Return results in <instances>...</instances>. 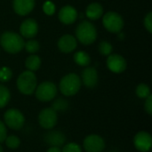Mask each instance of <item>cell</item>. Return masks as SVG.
<instances>
[{"mask_svg": "<svg viewBox=\"0 0 152 152\" xmlns=\"http://www.w3.org/2000/svg\"><path fill=\"white\" fill-rule=\"evenodd\" d=\"M23 37L12 31H5L0 37V45L8 53H18L24 48Z\"/></svg>", "mask_w": 152, "mask_h": 152, "instance_id": "6da1fadb", "label": "cell"}, {"mask_svg": "<svg viewBox=\"0 0 152 152\" xmlns=\"http://www.w3.org/2000/svg\"><path fill=\"white\" fill-rule=\"evenodd\" d=\"M76 37L81 44L85 45H92L97 38L96 28L92 22L83 20L76 28Z\"/></svg>", "mask_w": 152, "mask_h": 152, "instance_id": "7a4b0ae2", "label": "cell"}, {"mask_svg": "<svg viewBox=\"0 0 152 152\" xmlns=\"http://www.w3.org/2000/svg\"><path fill=\"white\" fill-rule=\"evenodd\" d=\"M60 91L65 96H73L78 93L81 87V78L76 73L65 75L60 81Z\"/></svg>", "mask_w": 152, "mask_h": 152, "instance_id": "3957f363", "label": "cell"}, {"mask_svg": "<svg viewBox=\"0 0 152 152\" xmlns=\"http://www.w3.org/2000/svg\"><path fill=\"white\" fill-rule=\"evenodd\" d=\"M17 88L18 90L25 95H31L35 93L37 86V77L33 71L26 70L20 74L17 78Z\"/></svg>", "mask_w": 152, "mask_h": 152, "instance_id": "277c9868", "label": "cell"}, {"mask_svg": "<svg viewBox=\"0 0 152 152\" xmlns=\"http://www.w3.org/2000/svg\"><path fill=\"white\" fill-rule=\"evenodd\" d=\"M36 98L40 102H50L55 98L57 94V87L56 86L50 81H45L37 86L35 90Z\"/></svg>", "mask_w": 152, "mask_h": 152, "instance_id": "5b68a950", "label": "cell"}, {"mask_svg": "<svg viewBox=\"0 0 152 152\" xmlns=\"http://www.w3.org/2000/svg\"><path fill=\"white\" fill-rule=\"evenodd\" d=\"M4 125L12 130H20L25 123V117L22 112L17 109H9L4 115Z\"/></svg>", "mask_w": 152, "mask_h": 152, "instance_id": "8992f818", "label": "cell"}, {"mask_svg": "<svg viewBox=\"0 0 152 152\" xmlns=\"http://www.w3.org/2000/svg\"><path fill=\"white\" fill-rule=\"evenodd\" d=\"M102 23L104 28L111 33H119L124 27L122 16L116 12H109L104 14Z\"/></svg>", "mask_w": 152, "mask_h": 152, "instance_id": "52a82bcc", "label": "cell"}, {"mask_svg": "<svg viewBox=\"0 0 152 152\" xmlns=\"http://www.w3.org/2000/svg\"><path fill=\"white\" fill-rule=\"evenodd\" d=\"M38 124L41 127L46 130L53 129L58 121V115L52 108L43 109L38 114Z\"/></svg>", "mask_w": 152, "mask_h": 152, "instance_id": "ba28073f", "label": "cell"}, {"mask_svg": "<svg viewBox=\"0 0 152 152\" xmlns=\"http://www.w3.org/2000/svg\"><path fill=\"white\" fill-rule=\"evenodd\" d=\"M83 147L86 152H102L105 149L106 143L102 136L90 134L84 139Z\"/></svg>", "mask_w": 152, "mask_h": 152, "instance_id": "9c48e42d", "label": "cell"}, {"mask_svg": "<svg viewBox=\"0 0 152 152\" xmlns=\"http://www.w3.org/2000/svg\"><path fill=\"white\" fill-rule=\"evenodd\" d=\"M134 144L135 149L139 151H150L152 146V137L151 134L145 131L138 132L134 138Z\"/></svg>", "mask_w": 152, "mask_h": 152, "instance_id": "30bf717a", "label": "cell"}, {"mask_svg": "<svg viewBox=\"0 0 152 152\" xmlns=\"http://www.w3.org/2000/svg\"><path fill=\"white\" fill-rule=\"evenodd\" d=\"M106 64L108 69L113 73H122L126 69V59L119 54H110L107 58Z\"/></svg>", "mask_w": 152, "mask_h": 152, "instance_id": "8fae6325", "label": "cell"}, {"mask_svg": "<svg viewBox=\"0 0 152 152\" xmlns=\"http://www.w3.org/2000/svg\"><path fill=\"white\" fill-rule=\"evenodd\" d=\"M38 32V25L37 22L34 19H26L23 20L20 26V33L22 37L25 38H32L37 36Z\"/></svg>", "mask_w": 152, "mask_h": 152, "instance_id": "7c38bea8", "label": "cell"}, {"mask_svg": "<svg viewBox=\"0 0 152 152\" xmlns=\"http://www.w3.org/2000/svg\"><path fill=\"white\" fill-rule=\"evenodd\" d=\"M57 45H58V48L61 52H62L64 53H69L77 48V42L74 36L66 34L60 37Z\"/></svg>", "mask_w": 152, "mask_h": 152, "instance_id": "4fadbf2b", "label": "cell"}, {"mask_svg": "<svg viewBox=\"0 0 152 152\" xmlns=\"http://www.w3.org/2000/svg\"><path fill=\"white\" fill-rule=\"evenodd\" d=\"M44 141L50 147L51 146L61 147V146H63L65 144L66 136L64 135V134H62L60 131L51 130V131H48L44 135Z\"/></svg>", "mask_w": 152, "mask_h": 152, "instance_id": "5bb4252c", "label": "cell"}, {"mask_svg": "<svg viewBox=\"0 0 152 152\" xmlns=\"http://www.w3.org/2000/svg\"><path fill=\"white\" fill-rule=\"evenodd\" d=\"M58 17L60 21H61L63 24L69 25L74 23L77 19V12L73 6L65 5L60 10Z\"/></svg>", "mask_w": 152, "mask_h": 152, "instance_id": "9a60e30c", "label": "cell"}, {"mask_svg": "<svg viewBox=\"0 0 152 152\" xmlns=\"http://www.w3.org/2000/svg\"><path fill=\"white\" fill-rule=\"evenodd\" d=\"M82 82L87 88H94L98 84V72L95 68L87 67L82 71Z\"/></svg>", "mask_w": 152, "mask_h": 152, "instance_id": "2e32d148", "label": "cell"}, {"mask_svg": "<svg viewBox=\"0 0 152 152\" xmlns=\"http://www.w3.org/2000/svg\"><path fill=\"white\" fill-rule=\"evenodd\" d=\"M35 4V0H13L12 7L17 14L25 16L33 11Z\"/></svg>", "mask_w": 152, "mask_h": 152, "instance_id": "e0dca14e", "label": "cell"}, {"mask_svg": "<svg viewBox=\"0 0 152 152\" xmlns=\"http://www.w3.org/2000/svg\"><path fill=\"white\" fill-rule=\"evenodd\" d=\"M103 14V7L99 3L90 4L86 10V15L90 20H98Z\"/></svg>", "mask_w": 152, "mask_h": 152, "instance_id": "ac0fdd59", "label": "cell"}, {"mask_svg": "<svg viewBox=\"0 0 152 152\" xmlns=\"http://www.w3.org/2000/svg\"><path fill=\"white\" fill-rule=\"evenodd\" d=\"M25 66L28 69V70H30V71L34 72V71L37 70L40 68V66H41V59L37 55L31 54L26 59Z\"/></svg>", "mask_w": 152, "mask_h": 152, "instance_id": "d6986e66", "label": "cell"}, {"mask_svg": "<svg viewBox=\"0 0 152 152\" xmlns=\"http://www.w3.org/2000/svg\"><path fill=\"white\" fill-rule=\"evenodd\" d=\"M74 61L79 65V66H82V67H86L90 64L91 62V58H90V55L86 53V52H83V51H78L75 54H74Z\"/></svg>", "mask_w": 152, "mask_h": 152, "instance_id": "ffe728a7", "label": "cell"}, {"mask_svg": "<svg viewBox=\"0 0 152 152\" xmlns=\"http://www.w3.org/2000/svg\"><path fill=\"white\" fill-rule=\"evenodd\" d=\"M10 99L11 94L9 89L4 86L0 85V109L4 108L10 102Z\"/></svg>", "mask_w": 152, "mask_h": 152, "instance_id": "44dd1931", "label": "cell"}, {"mask_svg": "<svg viewBox=\"0 0 152 152\" xmlns=\"http://www.w3.org/2000/svg\"><path fill=\"white\" fill-rule=\"evenodd\" d=\"M53 110H55L56 112H63L65 110H68L69 108V102L63 98H58L56 99L51 107Z\"/></svg>", "mask_w": 152, "mask_h": 152, "instance_id": "7402d4cb", "label": "cell"}, {"mask_svg": "<svg viewBox=\"0 0 152 152\" xmlns=\"http://www.w3.org/2000/svg\"><path fill=\"white\" fill-rule=\"evenodd\" d=\"M135 94L136 95L141 98V99H146L148 96L151 95V88L148 85L142 83L136 86L135 89Z\"/></svg>", "mask_w": 152, "mask_h": 152, "instance_id": "603a6c76", "label": "cell"}, {"mask_svg": "<svg viewBox=\"0 0 152 152\" xmlns=\"http://www.w3.org/2000/svg\"><path fill=\"white\" fill-rule=\"evenodd\" d=\"M5 145L12 150H15L18 149L20 145V140L18 136L16 135H9L6 136L5 140H4Z\"/></svg>", "mask_w": 152, "mask_h": 152, "instance_id": "cb8c5ba5", "label": "cell"}, {"mask_svg": "<svg viewBox=\"0 0 152 152\" xmlns=\"http://www.w3.org/2000/svg\"><path fill=\"white\" fill-rule=\"evenodd\" d=\"M98 49L101 54L104 56H109L113 51V46L109 41H102L99 44Z\"/></svg>", "mask_w": 152, "mask_h": 152, "instance_id": "d4e9b609", "label": "cell"}, {"mask_svg": "<svg viewBox=\"0 0 152 152\" xmlns=\"http://www.w3.org/2000/svg\"><path fill=\"white\" fill-rule=\"evenodd\" d=\"M24 47L26 49V51L29 53H37L39 48H40V45L39 43L37 41V40H34V39H30L28 41H27L25 44H24Z\"/></svg>", "mask_w": 152, "mask_h": 152, "instance_id": "484cf974", "label": "cell"}, {"mask_svg": "<svg viewBox=\"0 0 152 152\" xmlns=\"http://www.w3.org/2000/svg\"><path fill=\"white\" fill-rule=\"evenodd\" d=\"M12 77V69L8 67L0 68V81L1 82H8Z\"/></svg>", "mask_w": 152, "mask_h": 152, "instance_id": "4316f807", "label": "cell"}, {"mask_svg": "<svg viewBox=\"0 0 152 152\" xmlns=\"http://www.w3.org/2000/svg\"><path fill=\"white\" fill-rule=\"evenodd\" d=\"M61 152H82V148L76 142H69L63 145Z\"/></svg>", "mask_w": 152, "mask_h": 152, "instance_id": "83f0119b", "label": "cell"}, {"mask_svg": "<svg viewBox=\"0 0 152 152\" xmlns=\"http://www.w3.org/2000/svg\"><path fill=\"white\" fill-rule=\"evenodd\" d=\"M43 11L47 15H53L55 12V5L51 1H46L43 4Z\"/></svg>", "mask_w": 152, "mask_h": 152, "instance_id": "f1b7e54d", "label": "cell"}, {"mask_svg": "<svg viewBox=\"0 0 152 152\" xmlns=\"http://www.w3.org/2000/svg\"><path fill=\"white\" fill-rule=\"evenodd\" d=\"M143 24L145 28L149 31V33H152V12H150L144 18Z\"/></svg>", "mask_w": 152, "mask_h": 152, "instance_id": "f546056e", "label": "cell"}, {"mask_svg": "<svg viewBox=\"0 0 152 152\" xmlns=\"http://www.w3.org/2000/svg\"><path fill=\"white\" fill-rule=\"evenodd\" d=\"M144 110L145 111L149 114L152 115V95L151 94L145 99V103H144Z\"/></svg>", "mask_w": 152, "mask_h": 152, "instance_id": "4dcf8cb0", "label": "cell"}, {"mask_svg": "<svg viewBox=\"0 0 152 152\" xmlns=\"http://www.w3.org/2000/svg\"><path fill=\"white\" fill-rule=\"evenodd\" d=\"M7 136V129L3 121L0 120V143L4 142L5 138Z\"/></svg>", "mask_w": 152, "mask_h": 152, "instance_id": "1f68e13d", "label": "cell"}, {"mask_svg": "<svg viewBox=\"0 0 152 152\" xmlns=\"http://www.w3.org/2000/svg\"><path fill=\"white\" fill-rule=\"evenodd\" d=\"M46 152H61V150L60 147H55V146H51Z\"/></svg>", "mask_w": 152, "mask_h": 152, "instance_id": "d6a6232c", "label": "cell"}, {"mask_svg": "<svg viewBox=\"0 0 152 152\" xmlns=\"http://www.w3.org/2000/svg\"><path fill=\"white\" fill-rule=\"evenodd\" d=\"M0 152H4V150H3V147L0 145Z\"/></svg>", "mask_w": 152, "mask_h": 152, "instance_id": "836d02e7", "label": "cell"}]
</instances>
